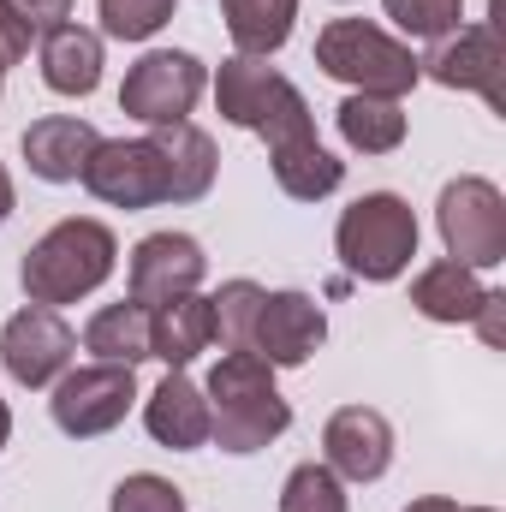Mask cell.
<instances>
[{
	"label": "cell",
	"instance_id": "ac0fdd59",
	"mask_svg": "<svg viewBox=\"0 0 506 512\" xmlns=\"http://www.w3.org/2000/svg\"><path fill=\"white\" fill-rule=\"evenodd\" d=\"M292 78H280L268 60H256V54H233V60H221V72H215V108H221V120L239 131H256L268 120V108L280 102V90H286Z\"/></svg>",
	"mask_w": 506,
	"mask_h": 512
},
{
	"label": "cell",
	"instance_id": "5b68a950",
	"mask_svg": "<svg viewBox=\"0 0 506 512\" xmlns=\"http://www.w3.org/2000/svg\"><path fill=\"white\" fill-rule=\"evenodd\" d=\"M435 227H441V245L453 262L465 268H501L506 262V197L495 179H453L441 185V203H435Z\"/></svg>",
	"mask_w": 506,
	"mask_h": 512
},
{
	"label": "cell",
	"instance_id": "9c48e42d",
	"mask_svg": "<svg viewBox=\"0 0 506 512\" xmlns=\"http://www.w3.org/2000/svg\"><path fill=\"white\" fill-rule=\"evenodd\" d=\"M84 191L108 209H155L167 203V173H161V149L155 137H102L90 167H84Z\"/></svg>",
	"mask_w": 506,
	"mask_h": 512
},
{
	"label": "cell",
	"instance_id": "277c9868",
	"mask_svg": "<svg viewBox=\"0 0 506 512\" xmlns=\"http://www.w3.org/2000/svg\"><path fill=\"white\" fill-rule=\"evenodd\" d=\"M334 251H340V262L358 280H370V286L399 280L411 268V256H417V215H411V203L393 197V191L358 197L340 215V227H334Z\"/></svg>",
	"mask_w": 506,
	"mask_h": 512
},
{
	"label": "cell",
	"instance_id": "6da1fadb",
	"mask_svg": "<svg viewBox=\"0 0 506 512\" xmlns=\"http://www.w3.org/2000/svg\"><path fill=\"white\" fill-rule=\"evenodd\" d=\"M203 399H209V441L221 453L245 459L292 429V405L280 399L274 370L256 352H221V364L203 382Z\"/></svg>",
	"mask_w": 506,
	"mask_h": 512
},
{
	"label": "cell",
	"instance_id": "3957f363",
	"mask_svg": "<svg viewBox=\"0 0 506 512\" xmlns=\"http://www.w3.org/2000/svg\"><path fill=\"white\" fill-rule=\"evenodd\" d=\"M316 66L352 96H387V102H405L423 78L417 54L370 18H328L316 36Z\"/></svg>",
	"mask_w": 506,
	"mask_h": 512
},
{
	"label": "cell",
	"instance_id": "7402d4cb",
	"mask_svg": "<svg viewBox=\"0 0 506 512\" xmlns=\"http://www.w3.org/2000/svg\"><path fill=\"white\" fill-rule=\"evenodd\" d=\"M84 352H96V364H126L137 370L149 358V304H102L84 328Z\"/></svg>",
	"mask_w": 506,
	"mask_h": 512
},
{
	"label": "cell",
	"instance_id": "4fadbf2b",
	"mask_svg": "<svg viewBox=\"0 0 506 512\" xmlns=\"http://www.w3.org/2000/svg\"><path fill=\"white\" fill-rule=\"evenodd\" d=\"M209 274V256L191 233H149L137 251H131V298L137 304H167V298H185L197 292Z\"/></svg>",
	"mask_w": 506,
	"mask_h": 512
},
{
	"label": "cell",
	"instance_id": "d4e9b609",
	"mask_svg": "<svg viewBox=\"0 0 506 512\" xmlns=\"http://www.w3.org/2000/svg\"><path fill=\"white\" fill-rule=\"evenodd\" d=\"M209 304H215V340H221L227 352H251L256 310H262V286H256V280H227Z\"/></svg>",
	"mask_w": 506,
	"mask_h": 512
},
{
	"label": "cell",
	"instance_id": "83f0119b",
	"mask_svg": "<svg viewBox=\"0 0 506 512\" xmlns=\"http://www.w3.org/2000/svg\"><path fill=\"white\" fill-rule=\"evenodd\" d=\"M381 12L405 30V36H423V42H441L447 30H459L465 18V0H381Z\"/></svg>",
	"mask_w": 506,
	"mask_h": 512
},
{
	"label": "cell",
	"instance_id": "52a82bcc",
	"mask_svg": "<svg viewBox=\"0 0 506 512\" xmlns=\"http://www.w3.org/2000/svg\"><path fill=\"white\" fill-rule=\"evenodd\" d=\"M137 405V370L126 364H84V370H66L54 382V429L72 435V441H96L108 429L126 423V411Z\"/></svg>",
	"mask_w": 506,
	"mask_h": 512
},
{
	"label": "cell",
	"instance_id": "d6986e66",
	"mask_svg": "<svg viewBox=\"0 0 506 512\" xmlns=\"http://www.w3.org/2000/svg\"><path fill=\"white\" fill-rule=\"evenodd\" d=\"M483 298H489V286L477 280V268H465V262H453V256L429 262V268L411 280V310H417L423 322L459 328V322H471V316L483 310Z\"/></svg>",
	"mask_w": 506,
	"mask_h": 512
},
{
	"label": "cell",
	"instance_id": "ba28073f",
	"mask_svg": "<svg viewBox=\"0 0 506 512\" xmlns=\"http://www.w3.org/2000/svg\"><path fill=\"white\" fill-rule=\"evenodd\" d=\"M423 78H435L441 90H477L495 114H506V48L495 24H459L441 42H429V54L417 60Z\"/></svg>",
	"mask_w": 506,
	"mask_h": 512
},
{
	"label": "cell",
	"instance_id": "1f68e13d",
	"mask_svg": "<svg viewBox=\"0 0 506 512\" xmlns=\"http://www.w3.org/2000/svg\"><path fill=\"white\" fill-rule=\"evenodd\" d=\"M24 54H30V30H24V24L0 6V66H18Z\"/></svg>",
	"mask_w": 506,
	"mask_h": 512
},
{
	"label": "cell",
	"instance_id": "d6a6232c",
	"mask_svg": "<svg viewBox=\"0 0 506 512\" xmlns=\"http://www.w3.org/2000/svg\"><path fill=\"white\" fill-rule=\"evenodd\" d=\"M405 512H459V501H447V495H423V501H411Z\"/></svg>",
	"mask_w": 506,
	"mask_h": 512
},
{
	"label": "cell",
	"instance_id": "8d00e7d4",
	"mask_svg": "<svg viewBox=\"0 0 506 512\" xmlns=\"http://www.w3.org/2000/svg\"><path fill=\"white\" fill-rule=\"evenodd\" d=\"M0 84H6V66H0Z\"/></svg>",
	"mask_w": 506,
	"mask_h": 512
},
{
	"label": "cell",
	"instance_id": "9a60e30c",
	"mask_svg": "<svg viewBox=\"0 0 506 512\" xmlns=\"http://www.w3.org/2000/svg\"><path fill=\"white\" fill-rule=\"evenodd\" d=\"M143 429L161 447H173V453L209 447V399H203V387L191 382L185 370H167V382L143 399Z\"/></svg>",
	"mask_w": 506,
	"mask_h": 512
},
{
	"label": "cell",
	"instance_id": "e0dca14e",
	"mask_svg": "<svg viewBox=\"0 0 506 512\" xmlns=\"http://www.w3.org/2000/svg\"><path fill=\"white\" fill-rule=\"evenodd\" d=\"M149 137H155V149H161L167 203H197V197H209L215 167H221L215 137H209L203 126H191V120H179V126H155Z\"/></svg>",
	"mask_w": 506,
	"mask_h": 512
},
{
	"label": "cell",
	"instance_id": "44dd1931",
	"mask_svg": "<svg viewBox=\"0 0 506 512\" xmlns=\"http://www.w3.org/2000/svg\"><path fill=\"white\" fill-rule=\"evenodd\" d=\"M268 167H274V185L292 203H322V197H334L346 185V161H334L316 137H298V143L268 149Z\"/></svg>",
	"mask_w": 506,
	"mask_h": 512
},
{
	"label": "cell",
	"instance_id": "8fae6325",
	"mask_svg": "<svg viewBox=\"0 0 506 512\" xmlns=\"http://www.w3.org/2000/svg\"><path fill=\"white\" fill-rule=\"evenodd\" d=\"M328 340V316L310 292H262V310H256V334L251 352L268 370H298L322 352Z\"/></svg>",
	"mask_w": 506,
	"mask_h": 512
},
{
	"label": "cell",
	"instance_id": "d590c367",
	"mask_svg": "<svg viewBox=\"0 0 506 512\" xmlns=\"http://www.w3.org/2000/svg\"><path fill=\"white\" fill-rule=\"evenodd\" d=\"M459 512H495V507H459Z\"/></svg>",
	"mask_w": 506,
	"mask_h": 512
},
{
	"label": "cell",
	"instance_id": "2e32d148",
	"mask_svg": "<svg viewBox=\"0 0 506 512\" xmlns=\"http://www.w3.org/2000/svg\"><path fill=\"white\" fill-rule=\"evenodd\" d=\"M209 346H215V304L203 292H185L149 310V358H161L167 370L197 364Z\"/></svg>",
	"mask_w": 506,
	"mask_h": 512
},
{
	"label": "cell",
	"instance_id": "30bf717a",
	"mask_svg": "<svg viewBox=\"0 0 506 512\" xmlns=\"http://www.w3.org/2000/svg\"><path fill=\"white\" fill-rule=\"evenodd\" d=\"M78 358V334L66 328L60 310L24 304L6 328H0V364L18 387H54Z\"/></svg>",
	"mask_w": 506,
	"mask_h": 512
},
{
	"label": "cell",
	"instance_id": "7a4b0ae2",
	"mask_svg": "<svg viewBox=\"0 0 506 512\" xmlns=\"http://www.w3.org/2000/svg\"><path fill=\"white\" fill-rule=\"evenodd\" d=\"M114 262H120L114 227H102V221H90V215H72V221L48 227V233L24 251L18 280H24V298H30V304L60 310V304L90 298V292L114 274Z\"/></svg>",
	"mask_w": 506,
	"mask_h": 512
},
{
	"label": "cell",
	"instance_id": "4316f807",
	"mask_svg": "<svg viewBox=\"0 0 506 512\" xmlns=\"http://www.w3.org/2000/svg\"><path fill=\"white\" fill-rule=\"evenodd\" d=\"M179 0H96V18H102V36L114 42H149L167 18H173Z\"/></svg>",
	"mask_w": 506,
	"mask_h": 512
},
{
	"label": "cell",
	"instance_id": "e575fe53",
	"mask_svg": "<svg viewBox=\"0 0 506 512\" xmlns=\"http://www.w3.org/2000/svg\"><path fill=\"white\" fill-rule=\"evenodd\" d=\"M6 441H12V405L0 399V447H6Z\"/></svg>",
	"mask_w": 506,
	"mask_h": 512
},
{
	"label": "cell",
	"instance_id": "f546056e",
	"mask_svg": "<svg viewBox=\"0 0 506 512\" xmlns=\"http://www.w3.org/2000/svg\"><path fill=\"white\" fill-rule=\"evenodd\" d=\"M30 36H48V30H60L66 18H72V0H0Z\"/></svg>",
	"mask_w": 506,
	"mask_h": 512
},
{
	"label": "cell",
	"instance_id": "f1b7e54d",
	"mask_svg": "<svg viewBox=\"0 0 506 512\" xmlns=\"http://www.w3.org/2000/svg\"><path fill=\"white\" fill-rule=\"evenodd\" d=\"M108 512H185V495H179L167 477H155V471H137V477H126V483L114 489Z\"/></svg>",
	"mask_w": 506,
	"mask_h": 512
},
{
	"label": "cell",
	"instance_id": "7c38bea8",
	"mask_svg": "<svg viewBox=\"0 0 506 512\" xmlns=\"http://www.w3.org/2000/svg\"><path fill=\"white\" fill-rule=\"evenodd\" d=\"M322 465L340 483H381L393 465V423L370 405H340L322 429Z\"/></svg>",
	"mask_w": 506,
	"mask_h": 512
},
{
	"label": "cell",
	"instance_id": "ffe728a7",
	"mask_svg": "<svg viewBox=\"0 0 506 512\" xmlns=\"http://www.w3.org/2000/svg\"><path fill=\"white\" fill-rule=\"evenodd\" d=\"M42 84L54 96H96L102 84V30L60 24L42 36Z\"/></svg>",
	"mask_w": 506,
	"mask_h": 512
},
{
	"label": "cell",
	"instance_id": "8992f818",
	"mask_svg": "<svg viewBox=\"0 0 506 512\" xmlns=\"http://www.w3.org/2000/svg\"><path fill=\"white\" fill-rule=\"evenodd\" d=\"M203 90H209V72H203L197 54H185V48H149L126 72V84H120V114H131L137 126H149V131L179 126V120H191V108L203 102Z\"/></svg>",
	"mask_w": 506,
	"mask_h": 512
},
{
	"label": "cell",
	"instance_id": "5bb4252c",
	"mask_svg": "<svg viewBox=\"0 0 506 512\" xmlns=\"http://www.w3.org/2000/svg\"><path fill=\"white\" fill-rule=\"evenodd\" d=\"M96 143H102V131L90 120L48 114V120H30V131H24V161H30V173L42 185H72V179H84Z\"/></svg>",
	"mask_w": 506,
	"mask_h": 512
},
{
	"label": "cell",
	"instance_id": "484cf974",
	"mask_svg": "<svg viewBox=\"0 0 506 512\" xmlns=\"http://www.w3.org/2000/svg\"><path fill=\"white\" fill-rule=\"evenodd\" d=\"M280 512H352V501H346V483L310 459L280 483Z\"/></svg>",
	"mask_w": 506,
	"mask_h": 512
},
{
	"label": "cell",
	"instance_id": "603a6c76",
	"mask_svg": "<svg viewBox=\"0 0 506 512\" xmlns=\"http://www.w3.org/2000/svg\"><path fill=\"white\" fill-rule=\"evenodd\" d=\"M221 18H227V36L239 54H280L292 24H298V0H221Z\"/></svg>",
	"mask_w": 506,
	"mask_h": 512
},
{
	"label": "cell",
	"instance_id": "cb8c5ba5",
	"mask_svg": "<svg viewBox=\"0 0 506 512\" xmlns=\"http://www.w3.org/2000/svg\"><path fill=\"white\" fill-rule=\"evenodd\" d=\"M334 126L352 155H393L405 143V108L387 96H346L334 108Z\"/></svg>",
	"mask_w": 506,
	"mask_h": 512
},
{
	"label": "cell",
	"instance_id": "836d02e7",
	"mask_svg": "<svg viewBox=\"0 0 506 512\" xmlns=\"http://www.w3.org/2000/svg\"><path fill=\"white\" fill-rule=\"evenodd\" d=\"M12 203H18V197H12V173H6V167H0V227H6V221H12Z\"/></svg>",
	"mask_w": 506,
	"mask_h": 512
},
{
	"label": "cell",
	"instance_id": "4dcf8cb0",
	"mask_svg": "<svg viewBox=\"0 0 506 512\" xmlns=\"http://www.w3.org/2000/svg\"><path fill=\"white\" fill-rule=\"evenodd\" d=\"M471 322H477L483 346H506V292H489V298H483V310H477Z\"/></svg>",
	"mask_w": 506,
	"mask_h": 512
}]
</instances>
